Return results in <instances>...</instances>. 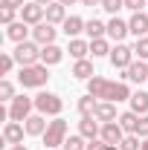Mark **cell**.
<instances>
[{
    "mask_svg": "<svg viewBox=\"0 0 148 150\" xmlns=\"http://www.w3.org/2000/svg\"><path fill=\"white\" fill-rule=\"evenodd\" d=\"M87 93L99 101H113V104H122V101H131V87L128 81H111L105 75H93L87 81Z\"/></svg>",
    "mask_w": 148,
    "mask_h": 150,
    "instance_id": "cell-1",
    "label": "cell"
},
{
    "mask_svg": "<svg viewBox=\"0 0 148 150\" xmlns=\"http://www.w3.org/2000/svg\"><path fill=\"white\" fill-rule=\"evenodd\" d=\"M47 81H50V67L47 64H32V67L18 69V84L23 90H44Z\"/></svg>",
    "mask_w": 148,
    "mask_h": 150,
    "instance_id": "cell-2",
    "label": "cell"
},
{
    "mask_svg": "<svg viewBox=\"0 0 148 150\" xmlns=\"http://www.w3.org/2000/svg\"><path fill=\"white\" fill-rule=\"evenodd\" d=\"M67 136H70V124H67V118L58 115V118L50 121V127H47V133H44L41 139H44V147L47 150H55V147H64Z\"/></svg>",
    "mask_w": 148,
    "mask_h": 150,
    "instance_id": "cell-3",
    "label": "cell"
},
{
    "mask_svg": "<svg viewBox=\"0 0 148 150\" xmlns=\"http://www.w3.org/2000/svg\"><path fill=\"white\" fill-rule=\"evenodd\" d=\"M35 112L58 118V115L64 112V101H61V95L47 93V90H38V95H35Z\"/></svg>",
    "mask_w": 148,
    "mask_h": 150,
    "instance_id": "cell-4",
    "label": "cell"
},
{
    "mask_svg": "<svg viewBox=\"0 0 148 150\" xmlns=\"http://www.w3.org/2000/svg\"><path fill=\"white\" fill-rule=\"evenodd\" d=\"M15 61L20 67H32V64H41V43H35L32 38L23 40V43H15Z\"/></svg>",
    "mask_w": 148,
    "mask_h": 150,
    "instance_id": "cell-5",
    "label": "cell"
},
{
    "mask_svg": "<svg viewBox=\"0 0 148 150\" xmlns=\"http://www.w3.org/2000/svg\"><path fill=\"white\" fill-rule=\"evenodd\" d=\"M108 61H111L113 69L125 72L131 64L137 61V55H134V46H128V43H113V49H111V55H108Z\"/></svg>",
    "mask_w": 148,
    "mask_h": 150,
    "instance_id": "cell-6",
    "label": "cell"
},
{
    "mask_svg": "<svg viewBox=\"0 0 148 150\" xmlns=\"http://www.w3.org/2000/svg\"><path fill=\"white\" fill-rule=\"evenodd\" d=\"M35 110V98H26V95H15L9 101V121H26Z\"/></svg>",
    "mask_w": 148,
    "mask_h": 150,
    "instance_id": "cell-7",
    "label": "cell"
},
{
    "mask_svg": "<svg viewBox=\"0 0 148 150\" xmlns=\"http://www.w3.org/2000/svg\"><path fill=\"white\" fill-rule=\"evenodd\" d=\"M20 20L29 23V26L44 23V20H47V6H41V3H35V0H29V3L20 9Z\"/></svg>",
    "mask_w": 148,
    "mask_h": 150,
    "instance_id": "cell-8",
    "label": "cell"
},
{
    "mask_svg": "<svg viewBox=\"0 0 148 150\" xmlns=\"http://www.w3.org/2000/svg\"><path fill=\"white\" fill-rule=\"evenodd\" d=\"M122 81H128V84H145L148 81V61H134L128 69L122 72Z\"/></svg>",
    "mask_w": 148,
    "mask_h": 150,
    "instance_id": "cell-9",
    "label": "cell"
},
{
    "mask_svg": "<svg viewBox=\"0 0 148 150\" xmlns=\"http://www.w3.org/2000/svg\"><path fill=\"white\" fill-rule=\"evenodd\" d=\"M131 35L128 29V20H122L119 15H113L111 20H108V38H111L113 43H125V38Z\"/></svg>",
    "mask_w": 148,
    "mask_h": 150,
    "instance_id": "cell-10",
    "label": "cell"
},
{
    "mask_svg": "<svg viewBox=\"0 0 148 150\" xmlns=\"http://www.w3.org/2000/svg\"><path fill=\"white\" fill-rule=\"evenodd\" d=\"M23 136H26V127L23 121H6L3 124V142L12 147V144H23Z\"/></svg>",
    "mask_w": 148,
    "mask_h": 150,
    "instance_id": "cell-11",
    "label": "cell"
},
{
    "mask_svg": "<svg viewBox=\"0 0 148 150\" xmlns=\"http://www.w3.org/2000/svg\"><path fill=\"white\" fill-rule=\"evenodd\" d=\"M55 38H58V29L52 26V23H38V26H32V40L35 43H41V46H47V43H55Z\"/></svg>",
    "mask_w": 148,
    "mask_h": 150,
    "instance_id": "cell-12",
    "label": "cell"
},
{
    "mask_svg": "<svg viewBox=\"0 0 148 150\" xmlns=\"http://www.w3.org/2000/svg\"><path fill=\"white\" fill-rule=\"evenodd\" d=\"M125 136H128V133L119 127V121H108V124H102V133H99V139H102L105 144H122Z\"/></svg>",
    "mask_w": 148,
    "mask_h": 150,
    "instance_id": "cell-13",
    "label": "cell"
},
{
    "mask_svg": "<svg viewBox=\"0 0 148 150\" xmlns=\"http://www.w3.org/2000/svg\"><path fill=\"white\" fill-rule=\"evenodd\" d=\"M128 29H131V35L137 38H148V12H134L128 18Z\"/></svg>",
    "mask_w": 148,
    "mask_h": 150,
    "instance_id": "cell-14",
    "label": "cell"
},
{
    "mask_svg": "<svg viewBox=\"0 0 148 150\" xmlns=\"http://www.w3.org/2000/svg\"><path fill=\"white\" fill-rule=\"evenodd\" d=\"M6 38H9L12 43H23V40L32 38V26L23 23V20H15L12 26H6Z\"/></svg>",
    "mask_w": 148,
    "mask_h": 150,
    "instance_id": "cell-15",
    "label": "cell"
},
{
    "mask_svg": "<svg viewBox=\"0 0 148 150\" xmlns=\"http://www.w3.org/2000/svg\"><path fill=\"white\" fill-rule=\"evenodd\" d=\"M64 52H67V49H61L58 43H47V46H41V64L58 67V64L64 61Z\"/></svg>",
    "mask_w": 148,
    "mask_h": 150,
    "instance_id": "cell-16",
    "label": "cell"
},
{
    "mask_svg": "<svg viewBox=\"0 0 148 150\" xmlns=\"http://www.w3.org/2000/svg\"><path fill=\"white\" fill-rule=\"evenodd\" d=\"M23 127H26V136H44V133H47V127H50V121H47V115L32 112V115L23 121Z\"/></svg>",
    "mask_w": 148,
    "mask_h": 150,
    "instance_id": "cell-17",
    "label": "cell"
},
{
    "mask_svg": "<svg viewBox=\"0 0 148 150\" xmlns=\"http://www.w3.org/2000/svg\"><path fill=\"white\" fill-rule=\"evenodd\" d=\"M67 52L73 61H81V58L90 55V40H84V38H70L67 40Z\"/></svg>",
    "mask_w": 148,
    "mask_h": 150,
    "instance_id": "cell-18",
    "label": "cell"
},
{
    "mask_svg": "<svg viewBox=\"0 0 148 150\" xmlns=\"http://www.w3.org/2000/svg\"><path fill=\"white\" fill-rule=\"evenodd\" d=\"M78 133L90 142V139H99V133H102V121H96L93 115H81V121H78Z\"/></svg>",
    "mask_w": 148,
    "mask_h": 150,
    "instance_id": "cell-19",
    "label": "cell"
},
{
    "mask_svg": "<svg viewBox=\"0 0 148 150\" xmlns=\"http://www.w3.org/2000/svg\"><path fill=\"white\" fill-rule=\"evenodd\" d=\"M84 26H87V20H84V18L70 15V18L61 23V32H64V35H67V40H70V38H78V35H81V32H84Z\"/></svg>",
    "mask_w": 148,
    "mask_h": 150,
    "instance_id": "cell-20",
    "label": "cell"
},
{
    "mask_svg": "<svg viewBox=\"0 0 148 150\" xmlns=\"http://www.w3.org/2000/svg\"><path fill=\"white\" fill-rule=\"evenodd\" d=\"M70 75L87 84L93 75H96V69H93V61H90V58H81V61H75V64H73V69H70Z\"/></svg>",
    "mask_w": 148,
    "mask_h": 150,
    "instance_id": "cell-21",
    "label": "cell"
},
{
    "mask_svg": "<svg viewBox=\"0 0 148 150\" xmlns=\"http://www.w3.org/2000/svg\"><path fill=\"white\" fill-rule=\"evenodd\" d=\"M96 121H102V124H108V121H116L119 118V112H116V104L113 101H99V107H96V115H93Z\"/></svg>",
    "mask_w": 148,
    "mask_h": 150,
    "instance_id": "cell-22",
    "label": "cell"
},
{
    "mask_svg": "<svg viewBox=\"0 0 148 150\" xmlns=\"http://www.w3.org/2000/svg\"><path fill=\"white\" fill-rule=\"evenodd\" d=\"M70 18V15H67V6H64V3H50V6H47V23H52V26H61V23H64V20Z\"/></svg>",
    "mask_w": 148,
    "mask_h": 150,
    "instance_id": "cell-23",
    "label": "cell"
},
{
    "mask_svg": "<svg viewBox=\"0 0 148 150\" xmlns=\"http://www.w3.org/2000/svg\"><path fill=\"white\" fill-rule=\"evenodd\" d=\"M84 35L90 38V40H96V38H108V23L99 20V18H90L87 26H84Z\"/></svg>",
    "mask_w": 148,
    "mask_h": 150,
    "instance_id": "cell-24",
    "label": "cell"
},
{
    "mask_svg": "<svg viewBox=\"0 0 148 150\" xmlns=\"http://www.w3.org/2000/svg\"><path fill=\"white\" fill-rule=\"evenodd\" d=\"M131 110L137 112V115H148V93L145 90H137V93L131 95Z\"/></svg>",
    "mask_w": 148,
    "mask_h": 150,
    "instance_id": "cell-25",
    "label": "cell"
},
{
    "mask_svg": "<svg viewBox=\"0 0 148 150\" xmlns=\"http://www.w3.org/2000/svg\"><path fill=\"white\" fill-rule=\"evenodd\" d=\"M116 121H119V127H122L125 133H137V127H139V115H137L134 110L119 112V118H116Z\"/></svg>",
    "mask_w": 148,
    "mask_h": 150,
    "instance_id": "cell-26",
    "label": "cell"
},
{
    "mask_svg": "<svg viewBox=\"0 0 148 150\" xmlns=\"http://www.w3.org/2000/svg\"><path fill=\"white\" fill-rule=\"evenodd\" d=\"M75 107H78V115H96V107H99V98H93L90 93H84L78 101H75Z\"/></svg>",
    "mask_w": 148,
    "mask_h": 150,
    "instance_id": "cell-27",
    "label": "cell"
},
{
    "mask_svg": "<svg viewBox=\"0 0 148 150\" xmlns=\"http://www.w3.org/2000/svg\"><path fill=\"white\" fill-rule=\"evenodd\" d=\"M111 38H96V40H90V55L93 58H108L111 55Z\"/></svg>",
    "mask_w": 148,
    "mask_h": 150,
    "instance_id": "cell-28",
    "label": "cell"
},
{
    "mask_svg": "<svg viewBox=\"0 0 148 150\" xmlns=\"http://www.w3.org/2000/svg\"><path fill=\"white\" fill-rule=\"evenodd\" d=\"M64 150H87V139H84L81 133H73V136H67Z\"/></svg>",
    "mask_w": 148,
    "mask_h": 150,
    "instance_id": "cell-29",
    "label": "cell"
},
{
    "mask_svg": "<svg viewBox=\"0 0 148 150\" xmlns=\"http://www.w3.org/2000/svg\"><path fill=\"white\" fill-rule=\"evenodd\" d=\"M15 64H18V61H15L12 52H0V75H3V78H6V75H12Z\"/></svg>",
    "mask_w": 148,
    "mask_h": 150,
    "instance_id": "cell-30",
    "label": "cell"
},
{
    "mask_svg": "<svg viewBox=\"0 0 148 150\" xmlns=\"http://www.w3.org/2000/svg\"><path fill=\"white\" fill-rule=\"evenodd\" d=\"M119 150H142V139H139L137 133H128V136L122 139V144H119Z\"/></svg>",
    "mask_w": 148,
    "mask_h": 150,
    "instance_id": "cell-31",
    "label": "cell"
},
{
    "mask_svg": "<svg viewBox=\"0 0 148 150\" xmlns=\"http://www.w3.org/2000/svg\"><path fill=\"white\" fill-rule=\"evenodd\" d=\"M12 98H15V84H12L9 78H3V81H0V101L9 104Z\"/></svg>",
    "mask_w": 148,
    "mask_h": 150,
    "instance_id": "cell-32",
    "label": "cell"
},
{
    "mask_svg": "<svg viewBox=\"0 0 148 150\" xmlns=\"http://www.w3.org/2000/svg\"><path fill=\"white\" fill-rule=\"evenodd\" d=\"M102 9L113 18V15H119V12L125 9V0H102Z\"/></svg>",
    "mask_w": 148,
    "mask_h": 150,
    "instance_id": "cell-33",
    "label": "cell"
},
{
    "mask_svg": "<svg viewBox=\"0 0 148 150\" xmlns=\"http://www.w3.org/2000/svg\"><path fill=\"white\" fill-rule=\"evenodd\" d=\"M134 55L139 58V61H148V38H139L134 43Z\"/></svg>",
    "mask_w": 148,
    "mask_h": 150,
    "instance_id": "cell-34",
    "label": "cell"
},
{
    "mask_svg": "<svg viewBox=\"0 0 148 150\" xmlns=\"http://www.w3.org/2000/svg\"><path fill=\"white\" fill-rule=\"evenodd\" d=\"M15 15H18V9H6V6H3V9H0V23H3V26H12V23H15Z\"/></svg>",
    "mask_w": 148,
    "mask_h": 150,
    "instance_id": "cell-35",
    "label": "cell"
},
{
    "mask_svg": "<svg viewBox=\"0 0 148 150\" xmlns=\"http://www.w3.org/2000/svg\"><path fill=\"white\" fill-rule=\"evenodd\" d=\"M125 9L131 15L134 12H148V0H125Z\"/></svg>",
    "mask_w": 148,
    "mask_h": 150,
    "instance_id": "cell-36",
    "label": "cell"
},
{
    "mask_svg": "<svg viewBox=\"0 0 148 150\" xmlns=\"http://www.w3.org/2000/svg\"><path fill=\"white\" fill-rule=\"evenodd\" d=\"M139 139H148V115H139V127H137Z\"/></svg>",
    "mask_w": 148,
    "mask_h": 150,
    "instance_id": "cell-37",
    "label": "cell"
},
{
    "mask_svg": "<svg viewBox=\"0 0 148 150\" xmlns=\"http://www.w3.org/2000/svg\"><path fill=\"white\" fill-rule=\"evenodd\" d=\"M0 6H6V9H23V6H26V0H0Z\"/></svg>",
    "mask_w": 148,
    "mask_h": 150,
    "instance_id": "cell-38",
    "label": "cell"
},
{
    "mask_svg": "<svg viewBox=\"0 0 148 150\" xmlns=\"http://www.w3.org/2000/svg\"><path fill=\"white\" fill-rule=\"evenodd\" d=\"M102 147H105L102 139H90V142H87V150H102Z\"/></svg>",
    "mask_w": 148,
    "mask_h": 150,
    "instance_id": "cell-39",
    "label": "cell"
},
{
    "mask_svg": "<svg viewBox=\"0 0 148 150\" xmlns=\"http://www.w3.org/2000/svg\"><path fill=\"white\" fill-rule=\"evenodd\" d=\"M81 6H90V9L99 6V9H102V0H81Z\"/></svg>",
    "mask_w": 148,
    "mask_h": 150,
    "instance_id": "cell-40",
    "label": "cell"
},
{
    "mask_svg": "<svg viewBox=\"0 0 148 150\" xmlns=\"http://www.w3.org/2000/svg\"><path fill=\"white\" fill-rule=\"evenodd\" d=\"M58 3H64V6H75V3H81V0H58Z\"/></svg>",
    "mask_w": 148,
    "mask_h": 150,
    "instance_id": "cell-41",
    "label": "cell"
},
{
    "mask_svg": "<svg viewBox=\"0 0 148 150\" xmlns=\"http://www.w3.org/2000/svg\"><path fill=\"white\" fill-rule=\"evenodd\" d=\"M9 150H29V147H26V144H12Z\"/></svg>",
    "mask_w": 148,
    "mask_h": 150,
    "instance_id": "cell-42",
    "label": "cell"
},
{
    "mask_svg": "<svg viewBox=\"0 0 148 150\" xmlns=\"http://www.w3.org/2000/svg\"><path fill=\"white\" fill-rule=\"evenodd\" d=\"M102 150H119V144H105Z\"/></svg>",
    "mask_w": 148,
    "mask_h": 150,
    "instance_id": "cell-43",
    "label": "cell"
},
{
    "mask_svg": "<svg viewBox=\"0 0 148 150\" xmlns=\"http://www.w3.org/2000/svg\"><path fill=\"white\" fill-rule=\"evenodd\" d=\"M35 3H41V6H50V3H55V0H35Z\"/></svg>",
    "mask_w": 148,
    "mask_h": 150,
    "instance_id": "cell-44",
    "label": "cell"
},
{
    "mask_svg": "<svg viewBox=\"0 0 148 150\" xmlns=\"http://www.w3.org/2000/svg\"><path fill=\"white\" fill-rule=\"evenodd\" d=\"M142 150H148V139H142Z\"/></svg>",
    "mask_w": 148,
    "mask_h": 150,
    "instance_id": "cell-45",
    "label": "cell"
}]
</instances>
